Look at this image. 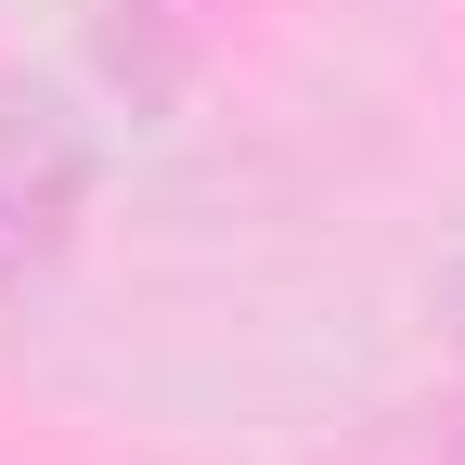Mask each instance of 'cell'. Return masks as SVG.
<instances>
[{
    "label": "cell",
    "mask_w": 465,
    "mask_h": 465,
    "mask_svg": "<svg viewBox=\"0 0 465 465\" xmlns=\"http://www.w3.org/2000/svg\"><path fill=\"white\" fill-rule=\"evenodd\" d=\"M232 26V0H104V65L130 104H168Z\"/></svg>",
    "instance_id": "2"
},
{
    "label": "cell",
    "mask_w": 465,
    "mask_h": 465,
    "mask_svg": "<svg viewBox=\"0 0 465 465\" xmlns=\"http://www.w3.org/2000/svg\"><path fill=\"white\" fill-rule=\"evenodd\" d=\"M91 182H104L91 116L52 78H0V311H26L65 272L78 220H91Z\"/></svg>",
    "instance_id": "1"
},
{
    "label": "cell",
    "mask_w": 465,
    "mask_h": 465,
    "mask_svg": "<svg viewBox=\"0 0 465 465\" xmlns=\"http://www.w3.org/2000/svg\"><path fill=\"white\" fill-rule=\"evenodd\" d=\"M427 323H440V349H452V388H465V259H440V284H427Z\"/></svg>",
    "instance_id": "3"
}]
</instances>
